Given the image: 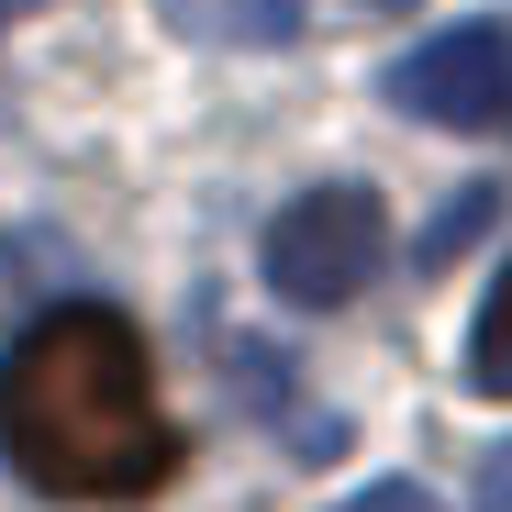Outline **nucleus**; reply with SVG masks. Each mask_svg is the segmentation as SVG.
<instances>
[{
    "label": "nucleus",
    "mask_w": 512,
    "mask_h": 512,
    "mask_svg": "<svg viewBox=\"0 0 512 512\" xmlns=\"http://www.w3.org/2000/svg\"><path fill=\"white\" fill-rule=\"evenodd\" d=\"M0 457L56 501H145L179 468L145 334L101 301L45 312L0 368Z\"/></svg>",
    "instance_id": "f257e3e1"
},
{
    "label": "nucleus",
    "mask_w": 512,
    "mask_h": 512,
    "mask_svg": "<svg viewBox=\"0 0 512 512\" xmlns=\"http://www.w3.org/2000/svg\"><path fill=\"white\" fill-rule=\"evenodd\" d=\"M379 245H390L379 190L323 179V190H301V201L268 223V290L301 301V312H334V301H357V290L379 279Z\"/></svg>",
    "instance_id": "f03ea898"
},
{
    "label": "nucleus",
    "mask_w": 512,
    "mask_h": 512,
    "mask_svg": "<svg viewBox=\"0 0 512 512\" xmlns=\"http://www.w3.org/2000/svg\"><path fill=\"white\" fill-rule=\"evenodd\" d=\"M390 101H401L412 123L490 134V123L512 112V34H501V23H457V34H435V45H412V56L390 67Z\"/></svg>",
    "instance_id": "7ed1b4c3"
},
{
    "label": "nucleus",
    "mask_w": 512,
    "mask_h": 512,
    "mask_svg": "<svg viewBox=\"0 0 512 512\" xmlns=\"http://www.w3.org/2000/svg\"><path fill=\"white\" fill-rule=\"evenodd\" d=\"M468 390L512 401V268L490 279V301H479V323H468Z\"/></svg>",
    "instance_id": "20e7f679"
},
{
    "label": "nucleus",
    "mask_w": 512,
    "mask_h": 512,
    "mask_svg": "<svg viewBox=\"0 0 512 512\" xmlns=\"http://www.w3.org/2000/svg\"><path fill=\"white\" fill-rule=\"evenodd\" d=\"M490 212H501V190H468V201H446V212H435V234H423V268H446V256H457V245H468Z\"/></svg>",
    "instance_id": "39448f33"
},
{
    "label": "nucleus",
    "mask_w": 512,
    "mask_h": 512,
    "mask_svg": "<svg viewBox=\"0 0 512 512\" xmlns=\"http://www.w3.org/2000/svg\"><path fill=\"white\" fill-rule=\"evenodd\" d=\"M334 512H446V501L423 490V479H368L357 501H334Z\"/></svg>",
    "instance_id": "423d86ee"
},
{
    "label": "nucleus",
    "mask_w": 512,
    "mask_h": 512,
    "mask_svg": "<svg viewBox=\"0 0 512 512\" xmlns=\"http://www.w3.org/2000/svg\"><path fill=\"white\" fill-rule=\"evenodd\" d=\"M290 23H301V0H234V34L245 45H279Z\"/></svg>",
    "instance_id": "0eeeda50"
},
{
    "label": "nucleus",
    "mask_w": 512,
    "mask_h": 512,
    "mask_svg": "<svg viewBox=\"0 0 512 512\" xmlns=\"http://www.w3.org/2000/svg\"><path fill=\"white\" fill-rule=\"evenodd\" d=\"M479 512H512V446H501V457L479 468Z\"/></svg>",
    "instance_id": "6e6552de"
},
{
    "label": "nucleus",
    "mask_w": 512,
    "mask_h": 512,
    "mask_svg": "<svg viewBox=\"0 0 512 512\" xmlns=\"http://www.w3.org/2000/svg\"><path fill=\"white\" fill-rule=\"evenodd\" d=\"M12 23H23V0H0V34H12Z\"/></svg>",
    "instance_id": "1a4fd4ad"
},
{
    "label": "nucleus",
    "mask_w": 512,
    "mask_h": 512,
    "mask_svg": "<svg viewBox=\"0 0 512 512\" xmlns=\"http://www.w3.org/2000/svg\"><path fill=\"white\" fill-rule=\"evenodd\" d=\"M379 12H401V0H379Z\"/></svg>",
    "instance_id": "9d476101"
}]
</instances>
